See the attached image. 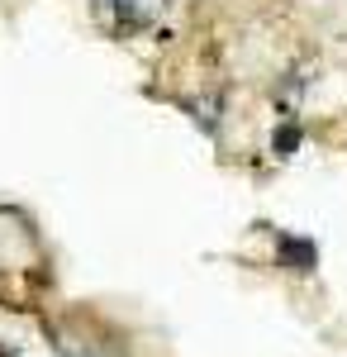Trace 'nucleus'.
<instances>
[{
  "instance_id": "obj_1",
  "label": "nucleus",
  "mask_w": 347,
  "mask_h": 357,
  "mask_svg": "<svg viewBox=\"0 0 347 357\" xmlns=\"http://www.w3.org/2000/svg\"><path fill=\"white\" fill-rule=\"evenodd\" d=\"M109 15H114V24L119 29H143L162 20V10H167V0H100Z\"/></svg>"
}]
</instances>
